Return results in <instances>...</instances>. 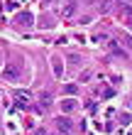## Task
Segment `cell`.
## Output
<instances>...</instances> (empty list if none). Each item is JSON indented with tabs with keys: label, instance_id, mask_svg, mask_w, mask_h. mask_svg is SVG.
<instances>
[{
	"label": "cell",
	"instance_id": "5",
	"mask_svg": "<svg viewBox=\"0 0 132 135\" xmlns=\"http://www.w3.org/2000/svg\"><path fill=\"white\" fill-rule=\"evenodd\" d=\"M76 106H78V103H76L73 98H66V101H61V110H64V113H71V110H76Z\"/></svg>",
	"mask_w": 132,
	"mask_h": 135
},
{
	"label": "cell",
	"instance_id": "6",
	"mask_svg": "<svg viewBox=\"0 0 132 135\" xmlns=\"http://www.w3.org/2000/svg\"><path fill=\"white\" fill-rule=\"evenodd\" d=\"M51 106V93H42V96H39V108H49Z\"/></svg>",
	"mask_w": 132,
	"mask_h": 135
},
{
	"label": "cell",
	"instance_id": "11",
	"mask_svg": "<svg viewBox=\"0 0 132 135\" xmlns=\"http://www.w3.org/2000/svg\"><path fill=\"white\" fill-rule=\"evenodd\" d=\"M64 91H66V93H71V96H73V93L78 91V86H76V84H68V86H64Z\"/></svg>",
	"mask_w": 132,
	"mask_h": 135
},
{
	"label": "cell",
	"instance_id": "4",
	"mask_svg": "<svg viewBox=\"0 0 132 135\" xmlns=\"http://www.w3.org/2000/svg\"><path fill=\"white\" fill-rule=\"evenodd\" d=\"M110 47H113V57H118V59H127V49H122L118 42H113Z\"/></svg>",
	"mask_w": 132,
	"mask_h": 135
},
{
	"label": "cell",
	"instance_id": "2",
	"mask_svg": "<svg viewBox=\"0 0 132 135\" xmlns=\"http://www.w3.org/2000/svg\"><path fill=\"white\" fill-rule=\"evenodd\" d=\"M76 12H78V3H76V0H66V3L61 5V17L64 20H71Z\"/></svg>",
	"mask_w": 132,
	"mask_h": 135
},
{
	"label": "cell",
	"instance_id": "10",
	"mask_svg": "<svg viewBox=\"0 0 132 135\" xmlns=\"http://www.w3.org/2000/svg\"><path fill=\"white\" fill-rule=\"evenodd\" d=\"M120 39H122V44H125L127 49H132V37H130V35H122Z\"/></svg>",
	"mask_w": 132,
	"mask_h": 135
},
{
	"label": "cell",
	"instance_id": "7",
	"mask_svg": "<svg viewBox=\"0 0 132 135\" xmlns=\"http://www.w3.org/2000/svg\"><path fill=\"white\" fill-rule=\"evenodd\" d=\"M51 66H54V74H56V76H61V74H64V64H61L56 57L51 59Z\"/></svg>",
	"mask_w": 132,
	"mask_h": 135
},
{
	"label": "cell",
	"instance_id": "3",
	"mask_svg": "<svg viewBox=\"0 0 132 135\" xmlns=\"http://www.w3.org/2000/svg\"><path fill=\"white\" fill-rule=\"evenodd\" d=\"M3 76L7 79V81H20V69L15 66V64H10V66H5V71H3Z\"/></svg>",
	"mask_w": 132,
	"mask_h": 135
},
{
	"label": "cell",
	"instance_id": "1",
	"mask_svg": "<svg viewBox=\"0 0 132 135\" xmlns=\"http://www.w3.org/2000/svg\"><path fill=\"white\" fill-rule=\"evenodd\" d=\"M15 25H17L20 30H32L34 27V17L29 12H20L17 17H15Z\"/></svg>",
	"mask_w": 132,
	"mask_h": 135
},
{
	"label": "cell",
	"instance_id": "9",
	"mask_svg": "<svg viewBox=\"0 0 132 135\" xmlns=\"http://www.w3.org/2000/svg\"><path fill=\"white\" fill-rule=\"evenodd\" d=\"M132 123V115L130 113H120V125H130Z\"/></svg>",
	"mask_w": 132,
	"mask_h": 135
},
{
	"label": "cell",
	"instance_id": "8",
	"mask_svg": "<svg viewBox=\"0 0 132 135\" xmlns=\"http://www.w3.org/2000/svg\"><path fill=\"white\" fill-rule=\"evenodd\" d=\"M56 125L61 130H71V120H68V118H56Z\"/></svg>",
	"mask_w": 132,
	"mask_h": 135
}]
</instances>
